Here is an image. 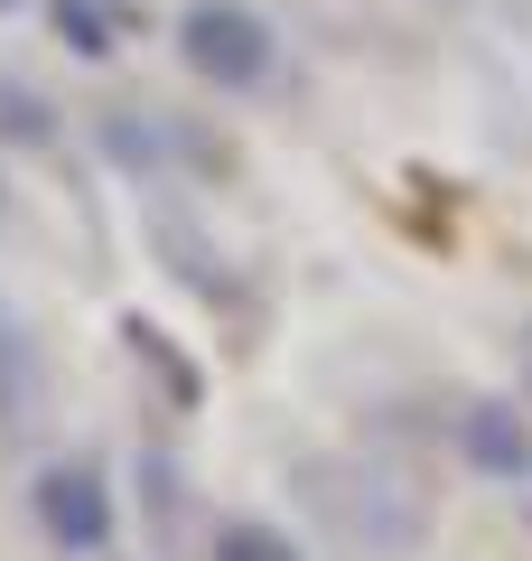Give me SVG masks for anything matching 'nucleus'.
I'll return each instance as SVG.
<instances>
[{
    "label": "nucleus",
    "mask_w": 532,
    "mask_h": 561,
    "mask_svg": "<svg viewBox=\"0 0 532 561\" xmlns=\"http://www.w3.org/2000/svg\"><path fill=\"white\" fill-rule=\"evenodd\" d=\"M177 38H187V66H197L206 84H262L271 76V28H262L253 10H216V0H206V10H187Z\"/></svg>",
    "instance_id": "obj_1"
},
{
    "label": "nucleus",
    "mask_w": 532,
    "mask_h": 561,
    "mask_svg": "<svg viewBox=\"0 0 532 561\" xmlns=\"http://www.w3.org/2000/svg\"><path fill=\"white\" fill-rule=\"evenodd\" d=\"M38 524L66 542V552H103L113 505H103V486L84 478V468H47V478H38Z\"/></svg>",
    "instance_id": "obj_2"
},
{
    "label": "nucleus",
    "mask_w": 532,
    "mask_h": 561,
    "mask_svg": "<svg viewBox=\"0 0 532 561\" xmlns=\"http://www.w3.org/2000/svg\"><path fill=\"white\" fill-rule=\"evenodd\" d=\"M467 449H476V468H495V478H523L532 468V440L505 412H467Z\"/></svg>",
    "instance_id": "obj_3"
},
{
    "label": "nucleus",
    "mask_w": 532,
    "mask_h": 561,
    "mask_svg": "<svg viewBox=\"0 0 532 561\" xmlns=\"http://www.w3.org/2000/svg\"><path fill=\"white\" fill-rule=\"evenodd\" d=\"M216 561H299V552H290L280 534H262V524H224V534H216Z\"/></svg>",
    "instance_id": "obj_4"
},
{
    "label": "nucleus",
    "mask_w": 532,
    "mask_h": 561,
    "mask_svg": "<svg viewBox=\"0 0 532 561\" xmlns=\"http://www.w3.org/2000/svg\"><path fill=\"white\" fill-rule=\"evenodd\" d=\"M57 28L84 47V57H103V47H113V20H103V10H84V0H57Z\"/></svg>",
    "instance_id": "obj_5"
},
{
    "label": "nucleus",
    "mask_w": 532,
    "mask_h": 561,
    "mask_svg": "<svg viewBox=\"0 0 532 561\" xmlns=\"http://www.w3.org/2000/svg\"><path fill=\"white\" fill-rule=\"evenodd\" d=\"M0 131H10V140H47V122H38V103H28V94L0 84Z\"/></svg>",
    "instance_id": "obj_6"
}]
</instances>
